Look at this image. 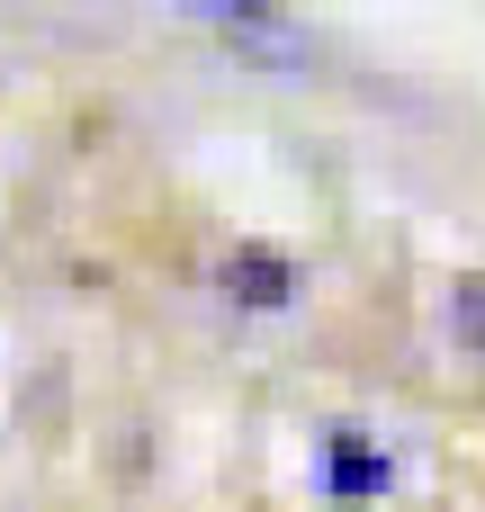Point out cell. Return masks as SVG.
<instances>
[{
	"label": "cell",
	"mask_w": 485,
	"mask_h": 512,
	"mask_svg": "<svg viewBox=\"0 0 485 512\" xmlns=\"http://www.w3.org/2000/svg\"><path fill=\"white\" fill-rule=\"evenodd\" d=\"M315 486H324V504H387L396 486H405V450H396V432H378V423H360V414H342V423H315Z\"/></svg>",
	"instance_id": "6da1fadb"
},
{
	"label": "cell",
	"mask_w": 485,
	"mask_h": 512,
	"mask_svg": "<svg viewBox=\"0 0 485 512\" xmlns=\"http://www.w3.org/2000/svg\"><path fill=\"white\" fill-rule=\"evenodd\" d=\"M216 288H225L234 306H297L306 261L279 252V243H225V252H216Z\"/></svg>",
	"instance_id": "7a4b0ae2"
}]
</instances>
